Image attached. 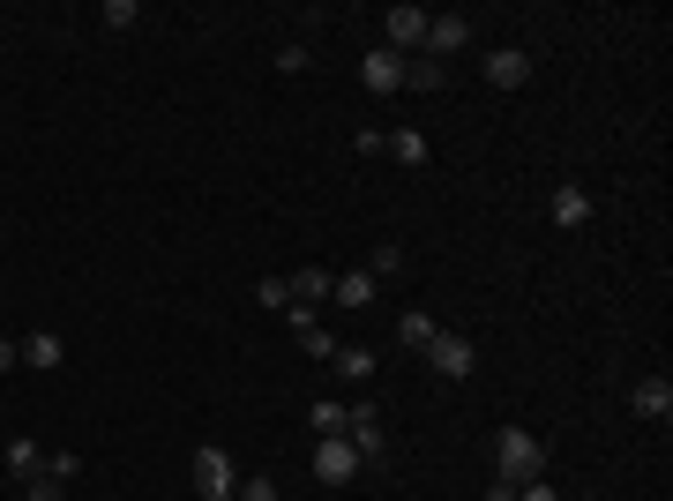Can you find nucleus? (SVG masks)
<instances>
[{"label":"nucleus","mask_w":673,"mask_h":501,"mask_svg":"<svg viewBox=\"0 0 673 501\" xmlns=\"http://www.w3.org/2000/svg\"><path fill=\"white\" fill-rule=\"evenodd\" d=\"M381 150H389V158H397V166H412V172H420L426 158H434V143H426L420 127H397V135H381Z\"/></svg>","instance_id":"obj_13"},{"label":"nucleus","mask_w":673,"mask_h":501,"mask_svg":"<svg viewBox=\"0 0 673 501\" xmlns=\"http://www.w3.org/2000/svg\"><path fill=\"white\" fill-rule=\"evenodd\" d=\"M547 209H554V225H569V232H577V225L591 217V187H577V180H561Z\"/></svg>","instance_id":"obj_12"},{"label":"nucleus","mask_w":673,"mask_h":501,"mask_svg":"<svg viewBox=\"0 0 673 501\" xmlns=\"http://www.w3.org/2000/svg\"><path fill=\"white\" fill-rule=\"evenodd\" d=\"M23 501H60V479H45V471H38V479H23Z\"/></svg>","instance_id":"obj_26"},{"label":"nucleus","mask_w":673,"mask_h":501,"mask_svg":"<svg viewBox=\"0 0 673 501\" xmlns=\"http://www.w3.org/2000/svg\"><path fill=\"white\" fill-rule=\"evenodd\" d=\"M293 315V337H299V352H315V360H336V337H330V322L315 315V307H285Z\"/></svg>","instance_id":"obj_9"},{"label":"nucleus","mask_w":673,"mask_h":501,"mask_svg":"<svg viewBox=\"0 0 673 501\" xmlns=\"http://www.w3.org/2000/svg\"><path fill=\"white\" fill-rule=\"evenodd\" d=\"M187 471H195V494H203V501H232V494H240V471H232V457H225L217 442H203Z\"/></svg>","instance_id":"obj_2"},{"label":"nucleus","mask_w":673,"mask_h":501,"mask_svg":"<svg viewBox=\"0 0 673 501\" xmlns=\"http://www.w3.org/2000/svg\"><path fill=\"white\" fill-rule=\"evenodd\" d=\"M375 293H381V285L367 277V270H344V277L330 285V299H336V307H375Z\"/></svg>","instance_id":"obj_14"},{"label":"nucleus","mask_w":673,"mask_h":501,"mask_svg":"<svg viewBox=\"0 0 673 501\" xmlns=\"http://www.w3.org/2000/svg\"><path fill=\"white\" fill-rule=\"evenodd\" d=\"M307 426H315V434H344V405H336V397H315Z\"/></svg>","instance_id":"obj_22"},{"label":"nucleus","mask_w":673,"mask_h":501,"mask_svg":"<svg viewBox=\"0 0 673 501\" xmlns=\"http://www.w3.org/2000/svg\"><path fill=\"white\" fill-rule=\"evenodd\" d=\"M494 457H502V479H509V487L547 479V442H539L532 426H502V434H494Z\"/></svg>","instance_id":"obj_1"},{"label":"nucleus","mask_w":673,"mask_h":501,"mask_svg":"<svg viewBox=\"0 0 673 501\" xmlns=\"http://www.w3.org/2000/svg\"><path fill=\"white\" fill-rule=\"evenodd\" d=\"M434 330H442V322H434V315H420V307H412V315L397 322V344H404V352H426V344H434Z\"/></svg>","instance_id":"obj_17"},{"label":"nucleus","mask_w":673,"mask_h":501,"mask_svg":"<svg viewBox=\"0 0 673 501\" xmlns=\"http://www.w3.org/2000/svg\"><path fill=\"white\" fill-rule=\"evenodd\" d=\"M330 367H336L344 382H367V375H375V352H367V344H336Z\"/></svg>","instance_id":"obj_18"},{"label":"nucleus","mask_w":673,"mask_h":501,"mask_svg":"<svg viewBox=\"0 0 673 501\" xmlns=\"http://www.w3.org/2000/svg\"><path fill=\"white\" fill-rule=\"evenodd\" d=\"M23 367H60V337H53V330L23 337Z\"/></svg>","instance_id":"obj_19"},{"label":"nucleus","mask_w":673,"mask_h":501,"mask_svg":"<svg viewBox=\"0 0 673 501\" xmlns=\"http://www.w3.org/2000/svg\"><path fill=\"white\" fill-rule=\"evenodd\" d=\"M38 471H45V479H60V487H68V479H76V471H83V457H76V449H60V457H45Z\"/></svg>","instance_id":"obj_23"},{"label":"nucleus","mask_w":673,"mask_h":501,"mask_svg":"<svg viewBox=\"0 0 673 501\" xmlns=\"http://www.w3.org/2000/svg\"><path fill=\"white\" fill-rule=\"evenodd\" d=\"M232 501H277V487H270V479H240V494Z\"/></svg>","instance_id":"obj_27"},{"label":"nucleus","mask_w":673,"mask_h":501,"mask_svg":"<svg viewBox=\"0 0 673 501\" xmlns=\"http://www.w3.org/2000/svg\"><path fill=\"white\" fill-rule=\"evenodd\" d=\"M344 442L360 449V464H375L381 457V412L360 397V405H344Z\"/></svg>","instance_id":"obj_7"},{"label":"nucleus","mask_w":673,"mask_h":501,"mask_svg":"<svg viewBox=\"0 0 673 501\" xmlns=\"http://www.w3.org/2000/svg\"><path fill=\"white\" fill-rule=\"evenodd\" d=\"M487 83H494V90H524V83H532V53H524V45L487 53Z\"/></svg>","instance_id":"obj_8"},{"label":"nucleus","mask_w":673,"mask_h":501,"mask_svg":"<svg viewBox=\"0 0 673 501\" xmlns=\"http://www.w3.org/2000/svg\"><path fill=\"white\" fill-rule=\"evenodd\" d=\"M381 45H389L397 60H412L426 45V8H389V15H381Z\"/></svg>","instance_id":"obj_4"},{"label":"nucleus","mask_w":673,"mask_h":501,"mask_svg":"<svg viewBox=\"0 0 673 501\" xmlns=\"http://www.w3.org/2000/svg\"><path fill=\"white\" fill-rule=\"evenodd\" d=\"M360 83H367V90H381V98H389V90H404V60H397L389 45H375V53L360 60Z\"/></svg>","instance_id":"obj_10"},{"label":"nucleus","mask_w":673,"mask_h":501,"mask_svg":"<svg viewBox=\"0 0 673 501\" xmlns=\"http://www.w3.org/2000/svg\"><path fill=\"white\" fill-rule=\"evenodd\" d=\"M442 83H449V68H442V60H426V53L404 60V90H442Z\"/></svg>","instance_id":"obj_16"},{"label":"nucleus","mask_w":673,"mask_h":501,"mask_svg":"<svg viewBox=\"0 0 673 501\" xmlns=\"http://www.w3.org/2000/svg\"><path fill=\"white\" fill-rule=\"evenodd\" d=\"M516 501H561V494H554L547 479H532V487H516Z\"/></svg>","instance_id":"obj_28"},{"label":"nucleus","mask_w":673,"mask_h":501,"mask_svg":"<svg viewBox=\"0 0 673 501\" xmlns=\"http://www.w3.org/2000/svg\"><path fill=\"white\" fill-rule=\"evenodd\" d=\"M254 299H262V307H293V285H285V277H262Z\"/></svg>","instance_id":"obj_25"},{"label":"nucleus","mask_w":673,"mask_h":501,"mask_svg":"<svg viewBox=\"0 0 673 501\" xmlns=\"http://www.w3.org/2000/svg\"><path fill=\"white\" fill-rule=\"evenodd\" d=\"M15 360H23V344H15V337H0V375H8Z\"/></svg>","instance_id":"obj_29"},{"label":"nucleus","mask_w":673,"mask_h":501,"mask_svg":"<svg viewBox=\"0 0 673 501\" xmlns=\"http://www.w3.org/2000/svg\"><path fill=\"white\" fill-rule=\"evenodd\" d=\"M105 23H113V31H135V23H142V8H135V0H105Z\"/></svg>","instance_id":"obj_24"},{"label":"nucleus","mask_w":673,"mask_h":501,"mask_svg":"<svg viewBox=\"0 0 673 501\" xmlns=\"http://www.w3.org/2000/svg\"><path fill=\"white\" fill-rule=\"evenodd\" d=\"M464 45H471V15H426V60H442V68H449V53H464Z\"/></svg>","instance_id":"obj_6"},{"label":"nucleus","mask_w":673,"mask_h":501,"mask_svg":"<svg viewBox=\"0 0 673 501\" xmlns=\"http://www.w3.org/2000/svg\"><path fill=\"white\" fill-rule=\"evenodd\" d=\"M315 479H322V487H344V479H360V449H352L344 434H322V442H315Z\"/></svg>","instance_id":"obj_5"},{"label":"nucleus","mask_w":673,"mask_h":501,"mask_svg":"<svg viewBox=\"0 0 673 501\" xmlns=\"http://www.w3.org/2000/svg\"><path fill=\"white\" fill-rule=\"evenodd\" d=\"M285 285H293V307H322L336 277L322 270V262H299V277H285Z\"/></svg>","instance_id":"obj_11"},{"label":"nucleus","mask_w":673,"mask_h":501,"mask_svg":"<svg viewBox=\"0 0 673 501\" xmlns=\"http://www.w3.org/2000/svg\"><path fill=\"white\" fill-rule=\"evenodd\" d=\"M487 501H516V487H509V479H494V487H487Z\"/></svg>","instance_id":"obj_30"},{"label":"nucleus","mask_w":673,"mask_h":501,"mask_svg":"<svg viewBox=\"0 0 673 501\" xmlns=\"http://www.w3.org/2000/svg\"><path fill=\"white\" fill-rule=\"evenodd\" d=\"M636 412H643V419H666V412H673V382H666V375L636 382Z\"/></svg>","instance_id":"obj_15"},{"label":"nucleus","mask_w":673,"mask_h":501,"mask_svg":"<svg viewBox=\"0 0 673 501\" xmlns=\"http://www.w3.org/2000/svg\"><path fill=\"white\" fill-rule=\"evenodd\" d=\"M397 270H404V248H397V240H381V248L367 254V277L381 285V277H397Z\"/></svg>","instance_id":"obj_21"},{"label":"nucleus","mask_w":673,"mask_h":501,"mask_svg":"<svg viewBox=\"0 0 673 501\" xmlns=\"http://www.w3.org/2000/svg\"><path fill=\"white\" fill-rule=\"evenodd\" d=\"M38 464H45L38 442H8V471H15V479H38Z\"/></svg>","instance_id":"obj_20"},{"label":"nucleus","mask_w":673,"mask_h":501,"mask_svg":"<svg viewBox=\"0 0 673 501\" xmlns=\"http://www.w3.org/2000/svg\"><path fill=\"white\" fill-rule=\"evenodd\" d=\"M426 367H434L442 382H464L471 367H479V344H471L464 330H434V344H426Z\"/></svg>","instance_id":"obj_3"}]
</instances>
